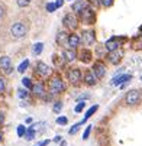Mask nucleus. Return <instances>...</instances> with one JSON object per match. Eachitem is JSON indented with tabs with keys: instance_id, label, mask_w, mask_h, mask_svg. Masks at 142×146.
Segmentation results:
<instances>
[{
	"instance_id": "obj_36",
	"label": "nucleus",
	"mask_w": 142,
	"mask_h": 146,
	"mask_svg": "<svg viewBox=\"0 0 142 146\" xmlns=\"http://www.w3.org/2000/svg\"><path fill=\"white\" fill-rule=\"evenodd\" d=\"M55 9H57V6H55V3H48V5H47V10H48L49 13H52V12H55Z\"/></svg>"
},
{
	"instance_id": "obj_15",
	"label": "nucleus",
	"mask_w": 142,
	"mask_h": 146,
	"mask_svg": "<svg viewBox=\"0 0 142 146\" xmlns=\"http://www.w3.org/2000/svg\"><path fill=\"white\" fill-rule=\"evenodd\" d=\"M97 78H96V75H94V72L91 71V70H87L86 72H84V84L86 86H89V87H93V86H96V81Z\"/></svg>"
},
{
	"instance_id": "obj_39",
	"label": "nucleus",
	"mask_w": 142,
	"mask_h": 146,
	"mask_svg": "<svg viewBox=\"0 0 142 146\" xmlns=\"http://www.w3.org/2000/svg\"><path fill=\"white\" fill-rule=\"evenodd\" d=\"M3 123H5V113L0 110V126H2Z\"/></svg>"
},
{
	"instance_id": "obj_24",
	"label": "nucleus",
	"mask_w": 142,
	"mask_h": 146,
	"mask_svg": "<svg viewBox=\"0 0 142 146\" xmlns=\"http://www.w3.org/2000/svg\"><path fill=\"white\" fill-rule=\"evenodd\" d=\"M42 49H44V44H42V42H38V44L33 45V49H32V51H33L35 55H39L41 52H42Z\"/></svg>"
},
{
	"instance_id": "obj_20",
	"label": "nucleus",
	"mask_w": 142,
	"mask_h": 146,
	"mask_svg": "<svg viewBox=\"0 0 142 146\" xmlns=\"http://www.w3.org/2000/svg\"><path fill=\"white\" fill-rule=\"evenodd\" d=\"M67 38H68V33H65V32H59V33L57 35V44H59V45L67 44Z\"/></svg>"
},
{
	"instance_id": "obj_34",
	"label": "nucleus",
	"mask_w": 142,
	"mask_h": 146,
	"mask_svg": "<svg viewBox=\"0 0 142 146\" xmlns=\"http://www.w3.org/2000/svg\"><path fill=\"white\" fill-rule=\"evenodd\" d=\"M90 132H91V126H87V127H86V130H84V133H83V140H87V139H89Z\"/></svg>"
},
{
	"instance_id": "obj_5",
	"label": "nucleus",
	"mask_w": 142,
	"mask_h": 146,
	"mask_svg": "<svg viewBox=\"0 0 142 146\" xmlns=\"http://www.w3.org/2000/svg\"><path fill=\"white\" fill-rule=\"evenodd\" d=\"M67 80L71 82L73 86H78L81 80H83V74H81L80 68H70L67 71Z\"/></svg>"
},
{
	"instance_id": "obj_29",
	"label": "nucleus",
	"mask_w": 142,
	"mask_h": 146,
	"mask_svg": "<svg viewBox=\"0 0 142 146\" xmlns=\"http://www.w3.org/2000/svg\"><path fill=\"white\" fill-rule=\"evenodd\" d=\"M25 133H26V127L23 126V124H19V126H17V136L19 137H23Z\"/></svg>"
},
{
	"instance_id": "obj_7",
	"label": "nucleus",
	"mask_w": 142,
	"mask_h": 146,
	"mask_svg": "<svg viewBox=\"0 0 142 146\" xmlns=\"http://www.w3.org/2000/svg\"><path fill=\"white\" fill-rule=\"evenodd\" d=\"M0 70H2L6 75L12 74V71H13L12 59H10L7 55H2V56H0Z\"/></svg>"
},
{
	"instance_id": "obj_6",
	"label": "nucleus",
	"mask_w": 142,
	"mask_h": 146,
	"mask_svg": "<svg viewBox=\"0 0 142 146\" xmlns=\"http://www.w3.org/2000/svg\"><path fill=\"white\" fill-rule=\"evenodd\" d=\"M91 71L94 72V75H96L97 80H101V78L105 77V74H106V64L101 59H97L94 64H93Z\"/></svg>"
},
{
	"instance_id": "obj_9",
	"label": "nucleus",
	"mask_w": 142,
	"mask_h": 146,
	"mask_svg": "<svg viewBox=\"0 0 142 146\" xmlns=\"http://www.w3.org/2000/svg\"><path fill=\"white\" fill-rule=\"evenodd\" d=\"M35 74L36 75H39L41 78H47L49 74H51V68L45 64V62H38L36 64V67H35Z\"/></svg>"
},
{
	"instance_id": "obj_38",
	"label": "nucleus",
	"mask_w": 142,
	"mask_h": 146,
	"mask_svg": "<svg viewBox=\"0 0 142 146\" xmlns=\"http://www.w3.org/2000/svg\"><path fill=\"white\" fill-rule=\"evenodd\" d=\"M113 2H115V0H101V5L106 6V7H110L113 5Z\"/></svg>"
},
{
	"instance_id": "obj_23",
	"label": "nucleus",
	"mask_w": 142,
	"mask_h": 146,
	"mask_svg": "<svg viewBox=\"0 0 142 146\" xmlns=\"http://www.w3.org/2000/svg\"><path fill=\"white\" fill-rule=\"evenodd\" d=\"M61 110H63V101H55L54 106H52V111H54L55 114H58Z\"/></svg>"
},
{
	"instance_id": "obj_8",
	"label": "nucleus",
	"mask_w": 142,
	"mask_h": 146,
	"mask_svg": "<svg viewBox=\"0 0 142 146\" xmlns=\"http://www.w3.org/2000/svg\"><path fill=\"white\" fill-rule=\"evenodd\" d=\"M122 58H123V51H122L120 48H117L115 51H110L109 55H107V61H109V64H112V65H117L119 62L122 61Z\"/></svg>"
},
{
	"instance_id": "obj_4",
	"label": "nucleus",
	"mask_w": 142,
	"mask_h": 146,
	"mask_svg": "<svg viewBox=\"0 0 142 146\" xmlns=\"http://www.w3.org/2000/svg\"><path fill=\"white\" fill-rule=\"evenodd\" d=\"M78 15H80V19L83 20L86 25H93L94 20H96V13H94V10L90 6H86Z\"/></svg>"
},
{
	"instance_id": "obj_40",
	"label": "nucleus",
	"mask_w": 142,
	"mask_h": 146,
	"mask_svg": "<svg viewBox=\"0 0 142 146\" xmlns=\"http://www.w3.org/2000/svg\"><path fill=\"white\" fill-rule=\"evenodd\" d=\"M49 142H51V140H48V139H47V140H44V142H39V143H38V145H35V146H47Z\"/></svg>"
},
{
	"instance_id": "obj_18",
	"label": "nucleus",
	"mask_w": 142,
	"mask_h": 146,
	"mask_svg": "<svg viewBox=\"0 0 142 146\" xmlns=\"http://www.w3.org/2000/svg\"><path fill=\"white\" fill-rule=\"evenodd\" d=\"M91 58H93V54L89 49H83V51L80 52V59L83 61V62H86V64L91 61Z\"/></svg>"
},
{
	"instance_id": "obj_11",
	"label": "nucleus",
	"mask_w": 142,
	"mask_h": 146,
	"mask_svg": "<svg viewBox=\"0 0 142 146\" xmlns=\"http://www.w3.org/2000/svg\"><path fill=\"white\" fill-rule=\"evenodd\" d=\"M126 40V38H110L107 42H106V49L110 52V51H115V49H117V48H120L122 46V42H125Z\"/></svg>"
},
{
	"instance_id": "obj_42",
	"label": "nucleus",
	"mask_w": 142,
	"mask_h": 146,
	"mask_svg": "<svg viewBox=\"0 0 142 146\" xmlns=\"http://www.w3.org/2000/svg\"><path fill=\"white\" fill-rule=\"evenodd\" d=\"M61 139H63L61 136H55V137H54V142H57V143H58V142H61Z\"/></svg>"
},
{
	"instance_id": "obj_32",
	"label": "nucleus",
	"mask_w": 142,
	"mask_h": 146,
	"mask_svg": "<svg viewBox=\"0 0 142 146\" xmlns=\"http://www.w3.org/2000/svg\"><path fill=\"white\" fill-rule=\"evenodd\" d=\"M57 123L61 124V126H65V124L68 123V119H67V117H63V116H59V117L57 119Z\"/></svg>"
},
{
	"instance_id": "obj_44",
	"label": "nucleus",
	"mask_w": 142,
	"mask_h": 146,
	"mask_svg": "<svg viewBox=\"0 0 142 146\" xmlns=\"http://www.w3.org/2000/svg\"><path fill=\"white\" fill-rule=\"evenodd\" d=\"M61 146H67V142H61Z\"/></svg>"
},
{
	"instance_id": "obj_22",
	"label": "nucleus",
	"mask_w": 142,
	"mask_h": 146,
	"mask_svg": "<svg viewBox=\"0 0 142 146\" xmlns=\"http://www.w3.org/2000/svg\"><path fill=\"white\" fill-rule=\"evenodd\" d=\"M132 46H133V49H142V36H141V35L133 39Z\"/></svg>"
},
{
	"instance_id": "obj_37",
	"label": "nucleus",
	"mask_w": 142,
	"mask_h": 146,
	"mask_svg": "<svg viewBox=\"0 0 142 146\" xmlns=\"http://www.w3.org/2000/svg\"><path fill=\"white\" fill-rule=\"evenodd\" d=\"M17 96H19L20 98H23V97L26 98L29 94H28V91H26V90H19V91H17Z\"/></svg>"
},
{
	"instance_id": "obj_1",
	"label": "nucleus",
	"mask_w": 142,
	"mask_h": 146,
	"mask_svg": "<svg viewBox=\"0 0 142 146\" xmlns=\"http://www.w3.org/2000/svg\"><path fill=\"white\" fill-rule=\"evenodd\" d=\"M28 25L25 22H22V20H19V22H15L12 26H10V35L13 39H22L28 35Z\"/></svg>"
},
{
	"instance_id": "obj_14",
	"label": "nucleus",
	"mask_w": 142,
	"mask_h": 146,
	"mask_svg": "<svg viewBox=\"0 0 142 146\" xmlns=\"http://www.w3.org/2000/svg\"><path fill=\"white\" fill-rule=\"evenodd\" d=\"M80 42H81V38H80L78 35H75V33H70L68 38H67V45H68V48L75 49V48L80 45Z\"/></svg>"
},
{
	"instance_id": "obj_10",
	"label": "nucleus",
	"mask_w": 142,
	"mask_h": 146,
	"mask_svg": "<svg viewBox=\"0 0 142 146\" xmlns=\"http://www.w3.org/2000/svg\"><path fill=\"white\" fill-rule=\"evenodd\" d=\"M32 93H33V96L36 97V98H42V100H45L47 98V90H45V86L42 84V82H36V84H33L32 86Z\"/></svg>"
},
{
	"instance_id": "obj_3",
	"label": "nucleus",
	"mask_w": 142,
	"mask_h": 146,
	"mask_svg": "<svg viewBox=\"0 0 142 146\" xmlns=\"http://www.w3.org/2000/svg\"><path fill=\"white\" fill-rule=\"evenodd\" d=\"M125 103L129 107H136L142 103V93L139 90H129L125 96Z\"/></svg>"
},
{
	"instance_id": "obj_12",
	"label": "nucleus",
	"mask_w": 142,
	"mask_h": 146,
	"mask_svg": "<svg viewBox=\"0 0 142 146\" xmlns=\"http://www.w3.org/2000/svg\"><path fill=\"white\" fill-rule=\"evenodd\" d=\"M63 23H64V26L65 28H68V29H77V26H78V20H77V17L74 16V15H71V13H68V15H65L64 16V19H63Z\"/></svg>"
},
{
	"instance_id": "obj_33",
	"label": "nucleus",
	"mask_w": 142,
	"mask_h": 146,
	"mask_svg": "<svg viewBox=\"0 0 142 146\" xmlns=\"http://www.w3.org/2000/svg\"><path fill=\"white\" fill-rule=\"evenodd\" d=\"M5 90H6V81H5V78L0 77V94L5 93Z\"/></svg>"
},
{
	"instance_id": "obj_46",
	"label": "nucleus",
	"mask_w": 142,
	"mask_h": 146,
	"mask_svg": "<svg viewBox=\"0 0 142 146\" xmlns=\"http://www.w3.org/2000/svg\"><path fill=\"white\" fill-rule=\"evenodd\" d=\"M141 81H142V77H141Z\"/></svg>"
},
{
	"instance_id": "obj_43",
	"label": "nucleus",
	"mask_w": 142,
	"mask_h": 146,
	"mask_svg": "<svg viewBox=\"0 0 142 146\" xmlns=\"http://www.w3.org/2000/svg\"><path fill=\"white\" fill-rule=\"evenodd\" d=\"M2 140H3V132L0 130V142H2Z\"/></svg>"
},
{
	"instance_id": "obj_17",
	"label": "nucleus",
	"mask_w": 142,
	"mask_h": 146,
	"mask_svg": "<svg viewBox=\"0 0 142 146\" xmlns=\"http://www.w3.org/2000/svg\"><path fill=\"white\" fill-rule=\"evenodd\" d=\"M63 56H64V59H65V61H68V62L74 61V59L77 58L75 49H73V48H70V49H65V51L63 52Z\"/></svg>"
},
{
	"instance_id": "obj_25",
	"label": "nucleus",
	"mask_w": 142,
	"mask_h": 146,
	"mask_svg": "<svg viewBox=\"0 0 142 146\" xmlns=\"http://www.w3.org/2000/svg\"><path fill=\"white\" fill-rule=\"evenodd\" d=\"M28 67H29V61H28V59H25V61L22 62V64H20V65H19V68H17V71H19L20 74H23V72H25V71L28 70Z\"/></svg>"
},
{
	"instance_id": "obj_13",
	"label": "nucleus",
	"mask_w": 142,
	"mask_h": 146,
	"mask_svg": "<svg viewBox=\"0 0 142 146\" xmlns=\"http://www.w3.org/2000/svg\"><path fill=\"white\" fill-rule=\"evenodd\" d=\"M81 40L84 42V45H91V44H94V40H96V32H94L93 29L83 31V33H81Z\"/></svg>"
},
{
	"instance_id": "obj_27",
	"label": "nucleus",
	"mask_w": 142,
	"mask_h": 146,
	"mask_svg": "<svg viewBox=\"0 0 142 146\" xmlns=\"http://www.w3.org/2000/svg\"><path fill=\"white\" fill-rule=\"evenodd\" d=\"M81 126H83V121H80V123L74 124V126H73V127H71V129L68 130V133H70V135H75V133L78 132V129H80Z\"/></svg>"
},
{
	"instance_id": "obj_19",
	"label": "nucleus",
	"mask_w": 142,
	"mask_h": 146,
	"mask_svg": "<svg viewBox=\"0 0 142 146\" xmlns=\"http://www.w3.org/2000/svg\"><path fill=\"white\" fill-rule=\"evenodd\" d=\"M86 6H87V3L84 2V0H78L77 3H74V5H73V10H74V12H77V13H80V12L83 10Z\"/></svg>"
},
{
	"instance_id": "obj_16",
	"label": "nucleus",
	"mask_w": 142,
	"mask_h": 146,
	"mask_svg": "<svg viewBox=\"0 0 142 146\" xmlns=\"http://www.w3.org/2000/svg\"><path fill=\"white\" fill-rule=\"evenodd\" d=\"M132 78V75H129V74H123V75H120V77H117V78H115L113 81H112V84L113 86H120V84H125L126 81H129Z\"/></svg>"
},
{
	"instance_id": "obj_41",
	"label": "nucleus",
	"mask_w": 142,
	"mask_h": 146,
	"mask_svg": "<svg viewBox=\"0 0 142 146\" xmlns=\"http://www.w3.org/2000/svg\"><path fill=\"white\" fill-rule=\"evenodd\" d=\"M63 5H64V0H57V2H55V6L57 7H61Z\"/></svg>"
},
{
	"instance_id": "obj_30",
	"label": "nucleus",
	"mask_w": 142,
	"mask_h": 146,
	"mask_svg": "<svg viewBox=\"0 0 142 146\" xmlns=\"http://www.w3.org/2000/svg\"><path fill=\"white\" fill-rule=\"evenodd\" d=\"M16 3H17V6L19 7H28L29 5H31V0H16Z\"/></svg>"
},
{
	"instance_id": "obj_21",
	"label": "nucleus",
	"mask_w": 142,
	"mask_h": 146,
	"mask_svg": "<svg viewBox=\"0 0 142 146\" xmlns=\"http://www.w3.org/2000/svg\"><path fill=\"white\" fill-rule=\"evenodd\" d=\"M97 110H99V106H97V104H94V106H93V107H90V109H89V111L86 113V117H84V120H83V123H84V121H86L87 119H90V117H91V116H93V114H94V113L97 111Z\"/></svg>"
},
{
	"instance_id": "obj_45",
	"label": "nucleus",
	"mask_w": 142,
	"mask_h": 146,
	"mask_svg": "<svg viewBox=\"0 0 142 146\" xmlns=\"http://www.w3.org/2000/svg\"><path fill=\"white\" fill-rule=\"evenodd\" d=\"M139 35H141V36H142V26H141V28H139Z\"/></svg>"
},
{
	"instance_id": "obj_26",
	"label": "nucleus",
	"mask_w": 142,
	"mask_h": 146,
	"mask_svg": "<svg viewBox=\"0 0 142 146\" xmlns=\"http://www.w3.org/2000/svg\"><path fill=\"white\" fill-rule=\"evenodd\" d=\"M35 130L33 129H26V133H25V139H28V140H32V139H35Z\"/></svg>"
},
{
	"instance_id": "obj_28",
	"label": "nucleus",
	"mask_w": 142,
	"mask_h": 146,
	"mask_svg": "<svg viewBox=\"0 0 142 146\" xmlns=\"http://www.w3.org/2000/svg\"><path fill=\"white\" fill-rule=\"evenodd\" d=\"M84 107H86V103H84V100H83V101H80V103L77 104V106H75L74 111H75V113H81V111L84 110Z\"/></svg>"
},
{
	"instance_id": "obj_2",
	"label": "nucleus",
	"mask_w": 142,
	"mask_h": 146,
	"mask_svg": "<svg viewBox=\"0 0 142 146\" xmlns=\"http://www.w3.org/2000/svg\"><path fill=\"white\" fill-rule=\"evenodd\" d=\"M65 91V84L59 75H54L49 81V93L51 96H58Z\"/></svg>"
},
{
	"instance_id": "obj_35",
	"label": "nucleus",
	"mask_w": 142,
	"mask_h": 146,
	"mask_svg": "<svg viewBox=\"0 0 142 146\" xmlns=\"http://www.w3.org/2000/svg\"><path fill=\"white\" fill-rule=\"evenodd\" d=\"M5 16H6V7H5L2 3H0V20H2Z\"/></svg>"
},
{
	"instance_id": "obj_31",
	"label": "nucleus",
	"mask_w": 142,
	"mask_h": 146,
	"mask_svg": "<svg viewBox=\"0 0 142 146\" xmlns=\"http://www.w3.org/2000/svg\"><path fill=\"white\" fill-rule=\"evenodd\" d=\"M22 84H23V87L25 88H29V90H32V81H31V78H23L22 80Z\"/></svg>"
}]
</instances>
